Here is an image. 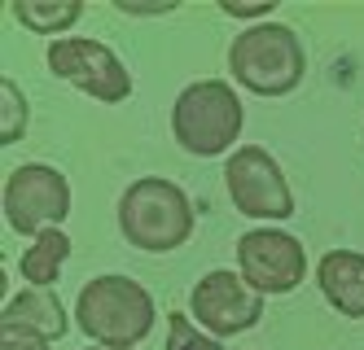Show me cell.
<instances>
[{"instance_id":"cell-13","label":"cell","mask_w":364,"mask_h":350,"mask_svg":"<svg viewBox=\"0 0 364 350\" xmlns=\"http://www.w3.org/2000/svg\"><path fill=\"white\" fill-rule=\"evenodd\" d=\"M84 0H14L9 5V13L27 26V31H36V35H66L75 22L84 18Z\"/></svg>"},{"instance_id":"cell-10","label":"cell","mask_w":364,"mask_h":350,"mask_svg":"<svg viewBox=\"0 0 364 350\" xmlns=\"http://www.w3.org/2000/svg\"><path fill=\"white\" fill-rule=\"evenodd\" d=\"M321 298L347 319H364V254L360 250H325L316 263Z\"/></svg>"},{"instance_id":"cell-15","label":"cell","mask_w":364,"mask_h":350,"mask_svg":"<svg viewBox=\"0 0 364 350\" xmlns=\"http://www.w3.org/2000/svg\"><path fill=\"white\" fill-rule=\"evenodd\" d=\"M167 350H224L211 333H206L193 315L167 311Z\"/></svg>"},{"instance_id":"cell-11","label":"cell","mask_w":364,"mask_h":350,"mask_svg":"<svg viewBox=\"0 0 364 350\" xmlns=\"http://www.w3.org/2000/svg\"><path fill=\"white\" fill-rule=\"evenodd\" d=\"M0 329H22L36 333L44 341H58L70 333V315L62 307V298L53 289H18L14 298H5V311H0Z\"/></svg>"},{"instance_id":"cell-16","label":"cell","mask_w":364,"mask_h":350,"mask_svg":"<svg viewBox=\"0 0 364 350\" xmlns=\"http://www.w3.org/2000/svg\"><path fill=\"white\" fill-rule=\"evenodd\" d=\"M0 350H53V341L22 333V329H0Z\"/></svg>"},{"instance_id":"cell-4","label":"cell","mask_w":364,"mask_h":350,"mask_svg":"<svg viewBox=\"0 0 364 350\" xmlns=\"http://www.w3.org/2000/svg\"><path fill=\"white\" fill-rule=\"evenodd\" d=\"M242 97L224 79H193L171 105V136L189 158H220L237 149L242 136Z\"/></svg>"},{"instance_id":"cell-3","label":"cell","mask_w":364,"mask_h":350,"mask_svg":"<svg viewBox=\"0 0 364 350\" xmlns=\"http://www.w3.org/2000/svg\"><path fill=\"white\" fill-rule=\"evenodd\" d=\"M228 75L255 97H290L307 75V48L285 22L242 26L228 44Z\"/></svg>"},{"instance_id":"cell-17","label":"cell","mask_w":364,"mask_h":350,"mask_svg":"<svg viewBox=\"0 0 364 350\" xmlns=\"http://www.w3.org/2000/svg\"><path fill=\"white\" fill-rule=\"evenodd\" d=\"M272 9H277V0H255V5H228V0H220L224 18H250V26H259V18H268Z\"/></svg>"},{"instance_id":"cell-7","label":"cell","mask_w":364,"mask_h":350,"mask_svg":"<svg viewBox=\"0 0 364 350\" xmlns=\"http://www.w3.org/2000/svg\"><path fill=\"white\" fill-rule=\"evenodd\" d=\"M44 62H48V70H53L62 84L80 88L84 97H92L101 105H119V101L132 97V75H127L123 58L110 44H101V40L62 35V40L48 44Z\"/></svg>"},{"instance_id":"cell-12","label":"cell","mask_w":364,"mask_h":350,"mask_svg":"<svg viewBox=\"0 0 364 350\" xmlns=\"http://www.w3.org/2000/svg\"><path fill=\"white\" fill-rule=\"evenodd\" d=\"M66 258H70V236L62 228H48V232H40L31 246L22 250L18 276L27 280L31 289H53L58 276H62V267H66Z\"/></svg>"},{"instance_id":"cell-14","label":"cell","mask_w":364,"mask_h":350,"mask_svg":"<svg viewBox=\"0 0 364 350\" xmlns=\"http://www.w3.org/2000/svg\"><path fill=\"white\" fill-rule=\"evenodd\" d=\"M27 123H31V105L27 92L18 88V79H0V145H18L27 136Z\"/></svg>"},{"instance_id":"cell-2","label":"cell","mask_w":364,"mask_h":350,"mask_svg":"<svg viewBox=\"0 0 364 350\" xmlns=\"http://www.w3.org/2000/svg\"><path fill=\"white\" fill-rule=\"evenodd\" d=\"M75 319L92 346L136 350L159 319V307L154 293L132 276H92L75 298Z\"/></svg>"},{"instance_id":"cell-9","label":"cell","mask_w":364,"mask_h":350,"mask_svg":"<svg viewBox=\"0 0 364 350\" xmlns=\"http://www.w3.org/2000/svg\"><path fill=\"white\" fill-rule=\"evenodd\" d=\"M189 315L215 341H224V337L250 333L259 319H264V298H259V293L242 280V272L215 267V272H206L193 285V293H189Z\"/></svg>"},{"instance_id":"cell-18","label":"cell","mask_w":364,"mask_h":350,"mask_svg":"<svg viewBox=\"0 0 364 350\" xmlns=\"http://www.w3.org/2000/svg\"><path fill=\"white\" fill-rule=\"evenodd\" d=\"M88 350H106V346H88Z\"/></svg>"},{"instance_id":"cell-1","label":"cell","mask_w":364,"mask_h":350,"mask_svg":"<svg viewBox=\"0 0 364 350\" xmlns=\"http://www.w3.org/2000/svg\"><path fill=\"white\" fill-rule=\"evenodd\" d=\"M198 210L193 197L176 180L141 175L119 197V232L141 254H171L193 236Z\"/></svg>"},{"instance_id":"cell-6","label":"cell","mask_w":364,"mask_h":350,"mask_svg":"<svg viewBox=\"0 0 364 350\" xmlns=\"http://www.w3.org/2000/svg\"><path fill=\"white\" fill-rule=\"evenodd\" d=\"M0 210H5L9 232L36 241L48 228H62V219L70 214V180L48 163H22L5 175Z\"/></svg>"},{"instance_id":"cell-5","label":"cell","mask_w":364,"mask_h":350,"mask_svg":"<svg viewBox=\"0 0 364 350\" xmlns=\"http://www.w3.org/2000/svg\"><path fill=\"white\" fill-rule=\"evenodd\" d=\"M224 188H228V202L237 214L259 224H281L294 214V193H290V180H285L281 163L264 149V145H237L224 163Z\"/></svg>"},{"instance_id":"cell-8","label":"cell","mask_w":364,"mask_h":350,"mask_svg":"<svg viewBox=\"0 0 364 350\" xmlns=\"http://www.w3.org/2000/svg\"><path fill=\"white\" fill-rule=\"evenodd\" d=\"M237 272L259 298H285L307 276V250L285 228H250L237 236Z\"/></svg>"}]
</instances>
